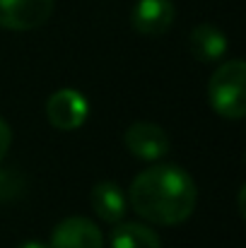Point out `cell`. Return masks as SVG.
Wrapping results in <instances>:
<instances>
[{
	"label": "cell",
	"mask_w": 246,
	"mask_h": 248,
	"mask_svg": "<svg viewBox=\"0 0 246 248\" xmlns=\"http://www.w3.org/2000/svg\"><path fill=\"white\" fill-rule=\"evenodd\" d=\"M246 65L244 61H227L222 63L208 82V99L217 116L239 121L246 116Z\"/></svg>",
	"instance_id": "obj_2"
},
{
	"label": "cell",
	"mask_w": 246,
	"mask_h": 248,
	"mask_svg": "<svg viewBox=\"0 0 246 248\" xmlns=\"http://www.w3.org/2000/svg\"><path fill=\"white\" fill-rule=\"evenodd\" d=\"M89 202H92V210L97 212V217L106 224L123 222V217L128 212V198L121 190V186L114 181L97 183L89 193Z\"/></svg>",
	"instance_id": "obj_8"
},
{
	"label": "cell",
	"mask_w": 246,
	"mask_h": 248,
	"mask_svg": "<svg viewBox=\"0 0 246 248\" xmlns=\"http://www.w3.org/2000/svg\"><path fill=\"white\" fill-rule=\"evenodd\" d=\"M17 248H49V246H46V244H41V241H36V239H29V241L19 244Z\"/></svg>",
	"instance_id": "obj_12"
},
{
	"label": "cell",
	"mask_w": 246,
	"mask_h": 248,
	"mask_svg": "<svg viewBox=\"0 0 246 248\" xmlns=\"http://www.w3.org/2000/svg\"><path fill=\"white\" fill-rule=\"evenodd\" d=\"M89 116V101L84 99V94L78 89L63 87L58 92H53L46 101V118L56 130H78L84 125Z\"/></svg>",
	"instance_id": "obj_3"
},
{
	"label": "cell",
	"mask_w": 246,
	"mask_h": 248,
	"mask_svg": "<svg viewBox=\"0 0 246 248\" xmlns=\"http://www.w3.org/2000/svg\"><path fill=\"white\" fill-rule=\"evenodd\" d=\"M10 142H12V130H10L7 121H5V118L0 116V164H2V159L7 157Z\"/></svg>",
	"instance_id": "obj_11"
},
{
	"label": "cell",
	"mask_w": 246,
	"mask_h": 248,
	"mask_svg": "<svg viewBox=\"0 0 246 248\" xmlns=\"http://www.w3.org/2000/svg\"><path fill=\"white\" fill-rule=\"evenodd\" d=\"M111 248H162L155 229L140 222H118L111 229Z\"/></svg>",
	"instance_id": "obj_10"
},
{
	"label": "cell",
	"mask_w": 246,
	"mask_h": 248,
	"mask_svg": "<svg viewBox=\"0 0 246 248\" xmlns=\"http://www.w3.org/2000/svg\"><path fill=\"white\" fill-rule=\"evenodd\" d=\"M123 142H126V150L143 159V162H155V159H162L164 155L169 152V135L164 133V128H160L157 123H148V121H140V123H133L126 135H123Z\"/></svg>",
	"instance_id": "obj_5"
},
{
	"label": "cell",
	"mask_w": 246,
	"mask_h": 248,
	"mask_svg": "<svg viewBox=\"0 0 246 248\" xmlns=\"http://www.w3.org/2000/svg\"><path fill=\"white\" fill-rule=\"evenodd\" d=\"M227 46H230L227 36L215 24H198V27H193V31L188 36V48H191L193 58L200 63L220 61L227 53Z\"/></svg>",
	"instance_id": "obj_9"
},
{
	"label": "cell",
	"mask_w": 246,
	"mask_h": 248,
	"mask_svg": "<svg viewBox=\"0 0 246 248\" xmlns=\"http://www.w3.org/2000/svg\"><path fill=\"white\" fill-rule=\"evenodd\" d=\"M196 183L176 164H157L140 171L131 183V207L150 224L176 227L196 207Z\"/></svg>",
	"instance_id": "obj_1"
},
{
	"label": "cell",
	"mask_w": 246,
	"mask_h": 248,
	"mask_svg": "<svg viewBox=\"0 0 246 248\" xmlns=\"http://www.w3.org/2000/svg\"><path fill=\"white\" fill-rule=\"evenodd\" d=\"M49 248H104V236L92 219L68 217L53 229Z\"/></svg>",
	"instance_id": "obj_6"
},
{
	"label": "cell",
	"mask_w": 246,
	"mask_h": 248,
	"mask_svg": "<svg viewBox=\"0 0 246 248\" xmlns=\"http://www.w3.org/2000/svg\"><path fill=\"white\" fill-rule=\"evenodd\" d=\"M131 24L143 36H160L174 24L171 0H138L131 12Z\"/></svg>",
	"instance_id": "obj_7"
},
{
	"label": "cell",
	"mask_w": 246,
	"mask_h": 248,
	"mask_svg": "<svg viewBox=\"0 0 246 248\" xmlns=\"http://www.w3.org/2000/svg\"><path fill=\"white\" fill-rule=\"evenodd\" d=\"M56 0H0V27L12 31H32L49 22Z\"/></svg>",
	"instance_id": "obj_4"
}]
</instances>
